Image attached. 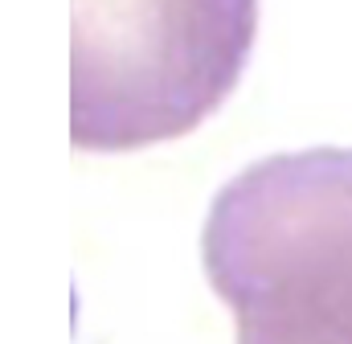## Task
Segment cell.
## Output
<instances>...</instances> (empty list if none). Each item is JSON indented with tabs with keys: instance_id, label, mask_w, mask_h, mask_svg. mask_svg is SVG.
<instances>
[{
	"instance_id": "7a4b0ae2",
	"label": "cell",
	"mask_w": 352,
	"mask_h": 344,
	"mask_svg": "<svg viewBox=\"0 0 352 344\" xmlns=\"http://www.w3.org/2000/svg\"><path fill=\"white\" fill-rule=\"evenodd\" d=\"M254 0H74V144L188 131L238 83Z\"/></svg>"
},
{
	"instance_id": "6da1fadb",
	"label": "cell",
	"mask_w": 352,
	"mask_h": 344,
	"mask_svg": "<svg viewBox=\"0 0 352 344\" xmlns=\"http://www.w3.org/2000/svg\"><path fill=\"white\" fill-rule=\"evenodd\" d=\"M209 279L254 336H352V152L242 172L205 230Z\"/></svg>"
}]
</instances>
